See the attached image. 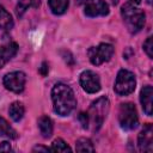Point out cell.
<instances>
[{"instance_id":"obj_1","label":"cell","mask_w":153,"mask_h":153,"mask_svg":"<svg viewBox=\"0 0 153 153\" xmlns=\"http://www.w3.org/2000/svg\"><path fill=\"white\" fill-rule=\"evenodd\" d=\"M51 99H53L54 111L60 116L69 115L76 105V99L73 90L62 82L56 84L53 87Z\"/></svg>"},{"instance_id":"obj_2","label":"cell","mask_w":153,"mask_h":153,"mask_svg":"<svg viewBox=\"0 0 153 153\" xmlns=\"http://www.w3.org/2000/svg\"><path fill=\"white\" fill-rule=\"evenodd\" d=\"M122 18L127 25V29L131 33L139 32L145 25V13L140 8H136L134 4L127 2L121 8Z\"/></svg>"},{"instance_id":"obj_3","label":"cell","mask_w":153,"mask_h":153,"mask_svg":"<svg viewBox=\"0 0 153 153\" xmlns=\"http://www.w3.org/2000/svg\"><path fill=\"white\" fill-rule=\"evenodd\" d=\"M109 105H110V103L106 97H100L91 104L90 110L86 114L88 116V123H91L93 126V130H98L102 127V124L108 115Z\"/></svg>"},{"instance_id":"obj_4","label":"cell","mask_w":153,"mask_h":153,"mask_svg":"<svg viewBox=\"0 0 153 153\" xmlns=\"http://www.w3.org/2000/svg\"><path fill=\"white\" fill-rule=\"evenodd\" d=\"M135 85L136 80L134 74L127 69H121L117 73L114 88L118 96H128L135 90Z\"/></svg>"},{"instance_id":"obj_5","label":"cell","mask_w":153,"mask_h":153,"mask_svg":"<svg viewBox=\"0 0 153 153\" xmlns=\"http://www.w3.org/2000/svg\"><path fill=\"white\" fill-rule=\"evenodd\" d=\"M118 121L123 129L131 130L135 129L139 124V117L136 109L133 103H123L120 106L118 111Z\"/></svg>"},{"instance_id":"obj_6","label":"cell","mask_w":153,"mask_h":153,"mask_svg":"<svg viewBox=\"0 0 153 153\" xmlns=\"http://www.w3.org/2000/svg\"><path fill=\"white\" fill-rule=\"evenodd\" d=\"M88 59L92 65L99 66L104 62H108L114 55V47L108 43H100L97 47H91L87 51Z\"/></svg>"},{"instance_id":"obj_7","label":"cell","mask_w":153,"mask_h":153,"mask_svg":"<svg viewBox=\"0 0 153 153\" xmlns=\"http://www.w3.org/2000/svg\"><path fill=\"white\" fill-rule=\"evenodd\" d=\"M25 81H26V76L23 72H11L6 74L2 80L4 86L14 93L23 92L25 87Z\"/></svg>"},{"instance_id":"obj_8","label":"cell","mask_w":153,"mask_h":153,"mask_svg":"<svg viewBox=\"0 0 153 153\" xmlns=\"http://www.w3.org/2000/svg\"><path fill=\"white\" fill-rule=\"evenodd\" d=\"M80 85L84 91L87 93H96L100 90V80L99 76L92 71H84L80 74Z\"/></svg>"},{"instance_id":"obj_9","label":"cell","mask_w":153,"mask_h":153,"mask_svg":"<svg viewBox=\"0 0 153 153\" xmlns=\"http://www.w3.org/2000/svg\"><path fill=\"white\" fill-rule=\"evenodd\" d=\"M84 12L87 17L106 16L109 13V7L104 0H85Z\"/></svg>"},{"instance_id":"obj_10","label":"cell","mask_w":153,"mask_h":153,"mask_svg":"<svg viewBox=\"0 0 153 153\" xmlns=\"http://www.w3.org/2000/svg\"><path fill=\"white\" fill-rule=\"evenodd\" d=\"M137 146L141 152L151 153L153 149V128L152 124L147 123L137 137Z\"/></svg>"},{"instance_id":"obj_11","label":"cell","mask_w":153,"mask_h":153,"mask_svg":"<svg viewBox=\"0 0 153 153\" xmlns=\"http://www.w3.org/2000/svg\"><path fill=\"white\" fill-rule=\"evenodd\" d=\"M152 98H153V88H152V86L147 85V86L142 87V90L140 92V102H141V105H142V109H143L145 114L148 115V116L152 115V109H153Z\"/></svg>"},{"instance_id":"obj_12","label":"cell","mask_w":153,"mask_h":153,"mask_svg":"<svg viewBox=\"0 0 153 153\" xmlns=\"http://www.w3.org/2000/svg\"><path fill=\"white\" fill-rule=\"evenodd\" d=\"M18 50L17 43H7L5 45H0V68H2L16 54Z\"/></svg>"},{"instance_id":"obj_13","label":"cell","mask_w":153,"mask_h":153,"mask_svg":"<svg viewBox=\"0 0 153 153\" xmlns=\"http://www.w3.org/2000/svg\"><path fill=\"white\" fill-rule=\"evenodd\" d=\"M53 121L50 120V117L43 115L38 118V129H39V133L41 135L44 137V139H48L53 134Z\"/></svg>"},{"instance_id":"obj_14","label":"cell","mask_w":153,"mask_h":153,"mask_svg":"<svg viewBox=\"0 0 153 153\" xmlns=\"http://www.w3.org/2000/svg\"><path fill=\"white\" fill-rule=\"evenodd\" d=\"M8 112H10L11 118H12L14 122H19V121L23 118V116H24L25 108H24V105H23L20 102H13V103L10 105Z\"/></svg>"},{"instance_id":"obj_15","label":"cell","mask_w":153,"mask_h":153,"mask_svg":"<svg viewBox=\"0 0 153 153\" xmlns=\"http://www.w3.org/2000/svg\"><path fill=\"white\" fill-rule=\"evenodd\" d=\"M49 7L54 14H63L68 8L69 0H48Z\"/></svg>"},{"instance_id":"obj_16","label":"cell","mask_w":153,"mask_h":153,"mask_svg":"<svg viewBox=\"0 0 153 153\" xmlns=\"http://www.w3.org/2000/svg\"><path fill=\"white\" fill-rule=\"evenodd\" d=\"M41 5V0H19L17 5V14L18 17L23 16V13L29 8H37Z\"/></svg>"},{"instance_id":"obj_17","label":"cell","mask_w":153,"mask_h":153,"mask_svg":"<svg viewBox=\"0 0 153 153\" xmlns=\"http://www.w3.org/2000/svg\"><path fill=\"white\" fill-rule=\"evenodd\" d=\"M13 26V19L12 16L0 5V29L8 30Z\"/></svg>"},{"instance_id":"obj_18","label":"cell","mask_w":153,"mask_h":153,"mask_svg":"<svg viewBox=\"0 0 153 153\" xmlns=\"http://www.w3.org/2000/svg\"><path fill=\"white\" fill-rule=\"evenodd\" d=\"M0 135L8 136L11 139H17V131L8 124V122L0 116Z\"/></svg>"},{"instance_id":"obj_19","label":"cell","mask_w":153,"mask_h":153,"mask_svg":"<svg viewBox=\"0 0 153 153\" xmlns=\"http://www.w3.org/2000/svg\"><path fill=\"white\" fill-rule=\"evenodd\" d=\"M75 149L78 152H94V147H93L92 141L90 139H86V137H81L76 141Z\"/></svg>"},{"instance_id":"obj_20","label":"cell","mask_w":153,"mask_h":153,"mask_svg":"<svg viewBox=\"0 0 153 153\" xmlns=\"http://www.w3.org/2000/svg\"><path fill=\"white\" fill-rule=\"evenodd\" d=\"M50 151H53V152H71L72 149L62 139H56L51 143Z\"/></svg>"},{"instance_id":"obj_21","label":"cell","mask_w":153,"mask_h":153,"mask_svg":"<svg viewBox=\"0 0 153 153\" xmlns=\"http://www.w3.org/2000/svg\"><path fill=\"white\" fill-rule=\"evenodd\" d=\"M143 50L148 55V57H153V39L152 37H148L143 43Z\"/></svg>"},{"instance_id":"obj_22","label":"cell","mask_w":153,"mask_h":153,"mask_svg":"<svg viewBox=\"0 0 153 153\" xmlns=\"http://www.w3.org/2000/svg\"><path fill=\"white\" fill-rule=\"evenodd\" d=\"M79 120L81 121L82 128H87V127H88V116H87V114L81 112V114L79 115Z\"/></svg>"},{"instance_id":"obj_23","label":"cell","mask_w":153,"mask_h":153,"mask_svg":"<svg viewBox=\"0 0 153 153\" xmlns=\"http://www.w3.org/2000/svg\"><path fill=\"white\" fill-rule=\"evenodd\" d=\"M0 151H11V146L7 141H4L0 143Z\"/></svg>"},{"instance_id":"obj_24","label":"cell","mask_w":153,"mask_h":153,"mask_svg":"<svg viewBox=\"0 0 153 153\" xmlns=\"http://www.w3.org/2000/svg\"><path fill=\"white\" fill-rule=\"evenodd\" d=\"M39 72H41V74H42L43 76L47 75V73H48V67H47V63H45V62L42 63V67L39 68Z\"/></svg>"},{"instance_id":"obj_25","label":"cell","mask_w":153,"mask_h":153,"mask_svg":"<svg viewBox=\"0 0 153 153\" xmlns=\"http://www.w3.org/2000/svg\"><path fill=\"white\" fill-rule=\"evenodd\" d=\"M32 151H33V152H36V151H43V152H48V151H50V148L42 147V146H36V147H35Z\"/></svg>"},{"instance_id":"obj_26","label":"cell","mask_w":153,"mask_h":153,"mask_svg":"<svg viewBox=\"0 0 153 153\" xmlns=\"http://www.w3.org/2000/svg\"><path fill=\"white\" fill-rule=\"evenodd\" d=\"M140 1H141V0H129V2H130V4H134V5L140 4Z\"/></svg>"}]
</instances>
